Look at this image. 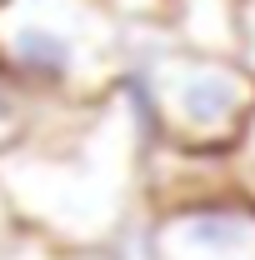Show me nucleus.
<instances>
[{"instance_id":"1","label":"nucleus","mask_w":255,"mask_h":260,"mask_svg":"<svg viewBox=\"0 0 255 260\" xmlns=\"http://www.w3.org/2000/svg\"><path fill=\"white\" fill-rule=\"evenodd\" d=\"M125 120L100 115L85 130H55L50 140L20 145L0 165V185L10 200L60 235H100L115 220L130 180V135Z\"/></svg>"},{"instance_id":"2","label":"nucleus","mask_w":255,"mask_h":260,"mask_svg":"<svg viewBox=\"0 0 255 260\" xmlns=\"http://www.w3.org/2000/svg\"><path fill=\"white\" fill-rule=\"evenodd\" d=\"M120 60L100 0H0V75L35 95H95Z\"/></svg>"},{"instance_id":"3","label":"nucleus","mask_w":255,"mask_h":260,"mask_svg":"<svg viewBox=\"0 0 255 260\" xmlns=\"http://www.w3.org/2000/svg\"><path fill=\"white\" fill-rule=\"evenodd\" d=\"M145 105L170 140L210 150L235 140L255 110V80L240 65L195 50H165L145 60Z\"/></svg>"},{"instance_id":"4","label":"nucleus","mask_w":255,"mask_h":260,"mask_svg":"<svg viewBox=\"0 0 255 260\" xmlns=\"http://www.w3.org/2000/svg\"><path fill=\"white\" fill-rule=\"evenodd\" d=\"M155 260H255L250 200H190L155 225Z\"/></svg>"},{"instance_id":"5","label":"nucleus","mask_w":255,"mask_h":260,"mask_svg":"<svg viewBox=\"0 0 255 260\" xmlns=\"http://www.w3.org/2000/svg\"><path fill=\"white\" fill-rule=\"evenodd\" d=\"M180 35L195 55H220L240 40L235 0H180Z\"/></svg>"},{"instance_id":"6","label":"nucleus","mask_w":255,"mask_h":260,"mask_svg":"<svg viewBox=\"0 0 255 260\" xmlns=\"http://www.w3.org/2000/svg\"><path fill=\"white\" fill-rule=\"evenodd\" d=\"M235 170H240V185L250 190V205H255V110L245 120V130L235 135Z\"/></svg>"},{"instance_id":"7","label":"nucleus","mask_w":255,"mask_h":260,"mask_svg":"<svg viewBox=\"0 0 255 260\" xmlns=\"http://www.w3.org/2000/svg\"><path fill=\"white\" fill-rule=\"evenodd\" d=\"M20 135V90L0 75V145Z\"/></svg>"},{"instance_id":"8","label":"nucleus","mask_w":255,"mask_h":260,"mask_svg":"<svg viewBox=\"0 0 255 260\" xmlns=\"http://www.w3.org/2000/svg\"><path fill=\"white\" fill-rule=\"evenodd\" d=\"M240 40H245V50H250V65H255V0L245 5V15H240Z\"/></svg>"}]
</instances>
